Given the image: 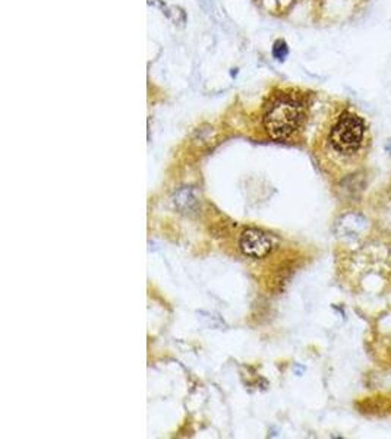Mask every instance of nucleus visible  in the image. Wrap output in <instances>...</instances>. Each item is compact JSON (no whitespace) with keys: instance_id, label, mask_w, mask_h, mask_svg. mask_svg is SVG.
<instances>
[{"instance_id":"nucleus-3","label":"nucleus","mask_w":391,"mask_h":439,"mask_svg":"<svg viewBox=\"0 0 391 439\" xmlns=\"http://www.w3.org/2000/svg\"><path fill=\"white\" fill-rule=\"evenodd\" d=\"M241 249L250 258H264L273 250V239L261 230L250 229L241 236Z\"/></svg>"},{"instance_id":"nucleus-1","label":"nucleus","mask_w":391,"mask_h":439,"mask_svg":"<svg viewBox=\"0 0 391 439\" xmlns=\"http://www.w3.org/2000/svg\"><path fill=\"white\" fill-rule=\"evenodd\" d=\"M305 119V106L301 98L283 94L267 107L264 115V127L277 141H285L295 134Z\"/></svg>"},{"instance_id":"nucleus-2","label":"nucleus","mask_w":391,"mask_h":439,"mask_svg":"<svg viewBox=\"0 0 391 439\" xmlns=\"http://www.w3.org/2000/svg\"><path fill=\"white\" fill-rule=\"evenodd\" d=\"M367 141L365 122L353 113H343L328 134L330 148L344 159L355 157Z\"/></svg>"}]
</instances>
